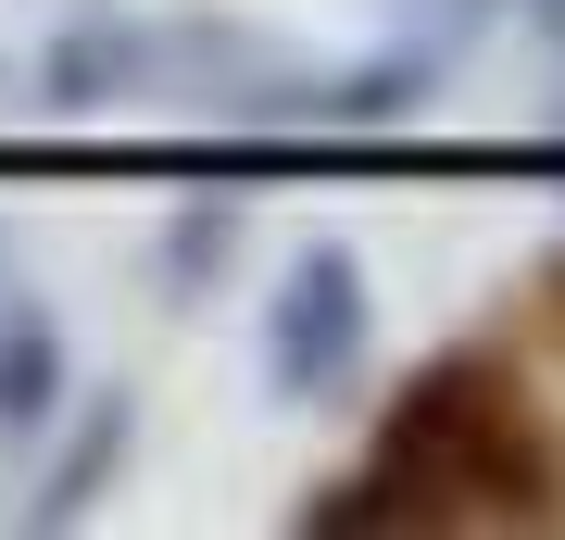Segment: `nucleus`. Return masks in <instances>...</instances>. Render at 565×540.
<instances>
[{
    "mask_svg": "<svg viewBox=\"0 0 565 540\" xmlns=\"http://www.w3.org/2000/svg\"><path fill=\"white\" fill-rule=\"evenodd\" d=\"M364 340H377V301H364V264L327 240L289 264V289H277V315H264V378L277 390H340Z\"/></svg>",
    "mask_w": 565,
    "mask_h": 540,
    "instance_id": "nucleus-1",
    "label": "nucleus"
},
{
    "mask_svg": "<svg viewBox=\"0 0 565 540\" xmlns=\"http://www.w3.org/2000/svg\"><path fill=\"white\" fill-rule=\"evenodd\" d=\"M151 76V25H114V13H88V25H63L51 63H39V100L51 114H102V100H126Z\"/></svg>",
    "mask_w": 565,
    "mask_h": 540,
    "instance_id": "nucleus-2",
    "label": "nucleus"
},
{
    "mask_svg": "<svg viewBox=\"0 0 565 540\" xmlns=\"http://www.w3.org/2000/svg\"><path fill=\"white\" fill-rule=\"evenodd\" d=\"M51 415H63V315L0 301V441H39Z\"/></svg>",
    "mask_w": 565,
    "mask_h": 540,
    "instance_id": "nucleus-3",
    "label": "nucleus"
},
{
    "mask_svg": "<svg viewBox=\"0 0 565 540\" xmlns=\"http://www.w3.org/2000/svg\"><path fill=\"white\" fill-rule=\"evenodd\" d=\"M415 100H427V51H415V63L390 51V63H364V76H327V88H302L289 114H315V126H390V114H415Z\"/></svg>",
    "mask_w": 565,
    "mask_h": 540,
    "instance_id": "nucleus-4",
    "label": "nucleus"
},
{
    "mask_svg": "<svg viewBox=\"0 0 565 540\" xmlns=\"http://www.w3.org/2000/svg\"><path fill=\"white\" fill-rule=\"evenodd\" d=\"M114 453H126V402H102V415H88V427H76V453H63V465H51V502H39V516L63 528V516H76V502H88V490H102V465H114Z\"/></svg>",
    "mask_w": 565,
    "mask_h": 540,
    "instance_id": "nucleus-5",
    "label": "nucleus"
},
{
    "mask_svg": "<svg viewBox=\"0 0 565 540\" xmlns=\"http://www.w3.org/2000/svg\"><path fill=\"white\" fill-rule=\"evenodd\" d=\"M541 39H565V0H541Z\"/></svg>",
    "mask_w": 565,
    "mask_h": 540,
    "instance_id": "nucleus-6",
    "label": "nucleus"
}]
</instances>
